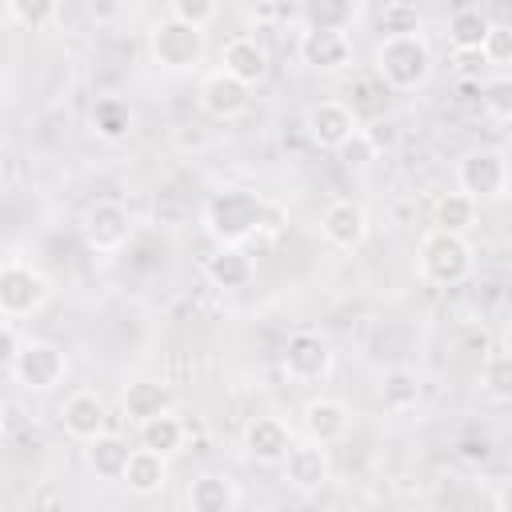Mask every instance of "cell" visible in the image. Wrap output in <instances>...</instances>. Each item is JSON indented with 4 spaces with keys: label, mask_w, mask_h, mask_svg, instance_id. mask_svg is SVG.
Returning <instances> with one entry per match:
<instances>
[{
    "label": "cell",
    "mask_w": 512,
    "mask_h": 512,
    "mask_svg": "<svg viewBox=\"0 0 512 512\" xmlns=\"http://www.w3.org/2000/svg\"><path fill=\"white\" fill-rule=\"evenodd\" d=\"M272 220H276V212L248 188L216 192L204 208V224H208V232L216 236L220 248H244V240L256 236L260 228H276Z\"/></svg>",
    "instance_id": "6da1fadb"
},
{
    "label": "cell",
    "mask_w": 512,
    "mask_h": 512,
    "mask_svg": "<svg viewBox=\"0 0 512 512\" xmlns=\"http://www.w3.org/2000/svg\"><path fill=\"white\" fill-rule=\"evenodd\" d=\"M372 72L384 92H416L432 76V48L416 36H388L372 52Z\"/></svg>",
    "instance_id": "7a4b0ae2"
},
{
    "label": "cell",
    "mask_w": 512,
    "mask_h": 512,
    "mask_svg": "<svg viewBox=\"0 0 512 512\" xmlns=\"http://www.w3.org/2000/svg\"><path fill=\"white\" fill-rule=\"evenodd\" d=\"M416 268L432 288H456L472 276V244L468 236H452L440 228H428L416 248Z\"/></svg>",
    "instance_id": "3957f363"
},
{
    "label": "cell",
    "mask_w": 512,
    "mask_h": 512,
    "mask_svg": "<svg viewBox=\"0 0 512 512\" xmlns=\"http://www.w3.org/2000/svg\"><path fill=\"white\" fill-rule=\"evenodd\" d=\"M148 56L164 72H196L204 64V32L184 28L172 16H160L148 28Z\"/></svg>",
    "instance_id": "277c9868"
},
{
    "label": "cell",
    "mask_w": 512,
    "mask_h": 512,
    "mask_svg": "<svg viewBox=\"0 0 512 512\" xmlns=\"http://www.w3.org/2000/svg\"><path fill=\"white\" fill-rule=\"evenodd\" d=\"M48 276L24 260L0 264V320H28L48 304Z\"/></svg>",
    "instance_id": "5b68a950"
},
{
    "label": "cell",
    "mask_w": 512,
    "mask_h": 512,
    "mask_svg": "<svg viewBox=\"0 0 512 512\" xmlns=\"http://www.w3.org/2000/svg\"><path fill=\"white\" fill-rule=\"evenodd\" d=\"M12 376L28 392H52L68 376L64 348L52 344V340H24L20 352H16V360H12Z\"/></svg>",
    "instance_id": "8992f818"
},
{
    "label": "cell",
    "mask_w": 512,
    "mask_h": 512,
    "mask_svg": "<svg viewBox=\"0 0 512 512\" xmlns=\"http://www.w3.org/2000/svg\"><path fill=\"white\" fill-rule=\"evenodd\" d=\"M460 192L468 200H496L508 188V156L504 148H472L456 168Z\"/></svg>",
    "instance_id": "52a82bcc"
},
{
    "label": "cell",
    "mask_w": 512,
    "mask_h": 512,
    "mask_svg": "<svg viewBox=\"0 0 512 512\" xmlns=\"http://www.w3.org/2000/svg\"><path fill=\"white\" fill-rule=\"evenodd\" d=\"M84 244L92 248V252H100V256H112V252H120L124 244H128V236H132V216H128V208L124 204H116V200H96L88 212H84Z\"/></svg>",
    "instance_id": "ba28073f"
},
{
    "label": "cell",
    "mask_w": 512,
    "mask_h": 512,
    "mask_svg": "<svg viewBox=\"0 0 512 512\" xmlns=\"http://www.w3.org/2000/svg\"><path fill=\"white\" fill-rule=\"evenodd\" d=\"M284 372L296 384L324 380L332 372V348L320 332H292L284 344Z\"/></svg>",
    "instance_id": "9c48e42d"
},
{
    "label": "cell",
    "mask_w": 512,
    "mask_h": 512,
    "mask_svg": "<svg viewBox=\"0 0 512 512\" xmlns=\"http://www.w3.org/2000/svg\"><path fill=\"white\" fill-rule=\"evenodd\" d=\"M280 472H284V480H288L296 492H320V488L332 480L328 448H324V444H312V440H292L288 456L280 460Z\"/></svg>",
    "instance_id": "30bf717a"
},
{
    "label": "cell",
    "mask_w": 512,
    "mask_h": 512,
    "mask_svg": "<svg viewBox=\"0 0 512 512\" xmlns=\"http://www.w3.org/2000/svg\"><path fill=\"white\" fill-rule=\"evenodd\" d=\"M296 52H300V64L316 72H340L352 64V36L340 28H304Z\"/></svg>",
    "instance_id": "8fae6325"
},
{
    "label": "cell",
    "mask_w": 512,
    "mask_h": 512,
    "mask_svg": "<svg viewBox=\"0 0 512 512\" xmlns=\"http://www.w3.org/2000/svg\"><path fill=\"white\" fill-rule=\"evenodd\" d=\"M304 128H308V140H312L316 148L340 152V144H344L352 132H360V120L348 112L344 100H320V104L308 108Z\"/></svg>",
    "instance_id": "7c38bea8"
},
{
    "label": "cell",
    "mask_w": 512,
    "mask_h": 512,
    "mask_svg": "<svg viewBox=\"0 0 512 512\" xmlns=\"http://www.w3.org/2000/svg\"><path fill=\"white\" fill-rule=\"evenodd\" d=\"M60 424H64V432H68L72 440L92 444L96 436L108 432V404H104V396H96L92 388L72 392V396L60 404Z\"/></svg>",
    "instance_id": "4fadbf2b"
},
{
    "label": "cell",
    "mask_w": 512,
    "mask_h": 512,
    "mask_svg": "<svg viewBox=\"0 0 512 512\" xmlns=\"http://www.w3.org/2000/svg\"><path fill=\"white\" fill-rule=\"evenodd\" d=\"M200 108H204V116H212V120H236V116H244L248 112V104H252V88H244L240 80H232L228 72H208L204 80H200Z\"/></svg>",
    "instance_id": "5bb4252c"
},
{
    "label": "cell",
    "mask_w": 512,
    "mask_h": 512,
    "mask_svg": "<svg viewBox=\"0 0 512 512\" xmlns=\"http://www.w3.org/2000/svg\"><path fill=\"white\" fill-rule=\"evenodd\" d=\"M268 48L256 36H232L220 48V72H228L232 80H240L244 88H256L268 76Z\"/></svg>",
    "instance_id": "9a60e30c"
},
{
    "label": "cell",
    "mask_w": 512,
    "mask_h": 512,
    "mask_svg": "<svg viewBox=\"0 0 512 512\" xmlns=\"http://www.w3.org/2000/svg\"><path fill=\"white\" fill-rule=\"evenodd\" d=\"M320 232H324V240H328L332 248L352 252V248H360L364 236H368V212H364L356 200H332V204L324 208V216H320Z\"/></svg>",
    "instance_id": "2e32d148"
},
{
    "label": "cell",
    "mask_w": 512,
    "mask_h": 512,
    "mask_svg": "<svg viewBox=\"0 0 512 512\" xmlns=\"http://www.w3.org/2000/svg\"><path fill=\"white\" fill-rule=\"evenodd\" d=\"M348 428H352V412H348L344 400H336V396H316V400L304 404V432H308L312 444H324V448H328V444L344 440Z\"/></svg>",
    "instance_id": "e0dca14e"
},
{
    "label": "cell",
    "mask_w": 512,
    "mask_h": 512,
    "mask_svg": "<svg viewBox=\"0 0 512 512\" xmlns=\"http://www.w3.org/2000/svg\"><path fill=\"white\" fill-rule=\"evenodd\" d=\"M292 428L280 420V416H256L248 428H244V452L248 460L256 464H280L292 448Z\"/></svg>",
    "instance_id": "ac0fdd59"
},
{
    "label": "cell",
    "mask_w": 512,
    "mask_h": 512,
    "mask_svg": "<svg viewBox=\"0 0 512 512\" xmlns=\"http://www.w3.org/2000/svg\"><path fill=\"white\" fill-rule=\"evenodd\" d=\"M204 276H208L216 288H224V292L244 288V284H252V276H256L252 252H248V248H216V252L204 260Z\"/></svg>",
    "instance_id": "d6986e66"
},
{
    "label": "cell",
    "mask_w": 512,
    "mask_h": 512,
    "mask_svg": "<svg viewBox=\"0 0 512 512\" xmlns=\"http://www.w3.org/2000/svg\"><path fill=\"white\" fill-rule=\"evenodd\" d=\"M120 484H128L132 496H156L168 484V460L156 456V452H148V448H132Z\"/></svg>",
    "instance_id": "ffe728a7"
},
{
    "label": "cell",
    "mask_w": 512,
    "mask_h": 512,
    "mask_svg": "<svg viewBox=\"0 0 512 512\" xmlns=\"http://www.w3.org/2000/svg\"><path fill=\"white\" fill-rule=\"evenodd\" d=\"M188 512H236V484L224 472H200L188 484Z\"/></svg>",
    "instance_id": "44dd1931"
},
{
    "label": "cell",
    "mask_w": 512,
    "mask_h": 512,
    "mask_svg": "<svg viewBox=\"0 0 512 512\" xmlns=\"http://www.w3.org/2000/svg\"><path fill=\"white\" fill-rule=\"evenodd\" d=\"M492 20L480 4H464L448 16V40H452V52H480L484 36H488Z\"/></svg>",
    "instance_id": "7402d4cb"
},
{
    "label": "cell",
    "mask_w": 512,
    "mask_h": 512,
    "mask_svg": "<svg viewBox=\"0 0 512 512\" xmlns=\"http://www.w3.org/2000/svg\"><path fill=\"white\" fill-rule=\"evenodd\" d=\"M128 440H120L116 432H104V436H96L88 448H84V460H88V468L100 476V480H120L124 476V464H128Z\"/></svg>",
    "instance_id": "603a6c76"
},
{
    "label": "cell",
    "mask_w": 512,
    "mask_h": 512,
    "mask_svg": "<svg viewBox=\"0 0 512 512\" xmlns=\"http://www.w3.org/2000/svg\"><path fill=\"white\" fill-rule=\"evenodd\" d=\"M120 404H124V416H128L132 424H144V420L168 412V392H164V384H156V380H132V384L124 388Z\"/></svg>",
    "instance_id": "cb8c5ba5"
},
{
    "label": "cell",
    "mask_w": 512,
    "mask_h": 512,
    "mask_svg": "<svg viewBox=\"0 0 512 512\" xmlns=\"http://www.w3.org/2000/svg\"><path fill=\"white\" fill-rule=\"evenodd\" d=\"M140 428V448H148V452H156V456H172V452H180V444H184V420L180 416H172V412H160V416H152V420H144V424H136Z\"/></svg>",
    "instance_id": "d4e9b609"
},
{
    "label": "cell",
    "mask_w": 512,
    "mask_h": 512,
    "mask_svg": "<svg viewBox=\"0 0 512 512\" xmlns=\"http://www.w3.org/2000/svg\"><path fill=\"white\" fill-rule=\"evenodd\" d=\"M92 132L100 140H124L132 132V108L120 96H100L92 104Z\"/></svg>",
    "instance_id": "484cf974"
},
{
    "label": "cell",
    "mask_w": 512,
    "mask_h": 512,
    "mask_svg": "<svg viewBox=\"0 0 512 512\" xmlns=\"http://www.w3.org/2000/svg\"><path fill=\"white\" fill-rule=\"evenodd\" d=\"M380 404L388 412H408L420 404V376L412 368H388L380 380Z\"/></svg>",
    "instance_id": "4316f807"
},
{
    "label": "cell",
    "mask_w": 512,
    "mask_h": 512,
    "mask_svg": "<svg viewBox=\"0 0 512 512\" xmlns=\"http://www.w3.org/2000/svg\"><path fill=\"white\" fill-rule=\"evenodd\" d=\"M472 220H476V200H468L464 192H444L432 208V228L452 232V236H464Z\"/></svg>",
    "instance_id": "83f0119b"
},
{
    "label": "cell",
    "mask_w": 512,
    "mask_h": 512,
    "mask_svg": "<svg viewBox=\"0 0 512 512\" xmlns=\"http://www.w3.org/2000/svg\"><path fill=\"white\" fill-rule=\"evenodd\" d=\"M420 24H424V16H420V8L408 4V0H388V4L376 12V32H380V40H388V36H416Z\"/></svg>",
    "instance_id": "f1b7e54d"
},
{
    "label": "cell",
    "mask_w": 512,
    "mask_h": 512,
    "mask_svg": "<svg viewBox=\"0 0 512 512\" xmlns=\"http://www.w3.org/2000/svg\"><path fill=\"white\" fill-rule=\"evenodd\" d=\"M4 16H8L12 24H20V28H28V32H40L44 24H52V20L60 16V8L48 4V0H36V4H28V0H8V4H4Z\"/></svg>",
    "instance_id": "f546056e"
},
{
    "label": "cell",
    "mask_w": 512,
    "mask_h": 512,
    "mask_svg": "<svg viewBox=\"0 0 512 512\" xmlns=\"http://www.w3.org/2000/svg\"><path fill=\"white\" fill-rule=\"evenodd\" d=\"M164 16H172V20L184 24V28L204 32V28L220 16V4H216V0H172V4L164 8Z\"/></svg>",
    "instance_id": "4dcf8cb0"
},
{
    "label": "cell",
    "mask_w": 512,
    "mask_h": 512,
    "mask_svg": "<svg viewBox=\"0 0 512 512\" xmlns=\"http://www.w3.org/2000/svg\"><path fill=\"white\" fill-rule=\"evenodd\" d=\"M480 60H484L488 68L504 72V68L512 64V28L492 24V28H488V36H484V44H480Z\"/></svg>",
    "instance_id": "1f68e13d"
},
{
    "label": "cell",
    "mask_w": 512,
    "mask_h": 512,
    "mask_svg": "<svg viewBox=\"0 0 512 512\" xmlns=\"http://www.w3.org/2000/svg\"><path fill=\"white\" fill-rule=\"evenodd\" d=\"M480 380H484V388L496 400H504L512 392V364H508V356L504 352H488L484 364H480Z\"/></svg>",
    "instance_id": "d6a6232c"
},
{
    "label": "cell",
    "mask_w": 512,
    "mask_h": 512,
    "mask_svg": "<svg viewBox=\"0 0 512 512\" xmlns=\"http://www.w3.org/2000/svg\"><path fill=\"white\" fill-rule=\"evenodd\" d=\"M304 16H308V28H340V32H348V20L356 16V8L352 4H308Z\"/></svg>",
    "instance_id": "836d02e7"
},
{
    "label": "cell",
    "mask_w": 512,
    "mask_h": 512,
    "mask_svg": "<svg viewBox=\"0 0 512 512\" xmlns=\"http://www.w3.org/2000/svg\"><path fill=\"white\" fill-rule=\"evenodd\" d=\"M336 156H340L348 168H364V164H372L380 152H376V144L368 140V132L360 128V132H352V136L340 144V152H336Z\"/></svg>",
    "instance_id": "e575fe53"
},
{
    "label": "cell",
    "mask_w": 512,
    "mask_h": 512,
    "mask_svg": "<svg viewBox=\"0 0 512 512\" xmlns=\"http://www.w3.org/2000/svg\"><path fill=\"white\" fill-rule=\"evenodd\" d=\"M484 92H488V96H480V104H484L496 120H508V116H512V104H508V92H512V88H508V80H496V84L484 88Z\"/></svg>",
    "instance_id": "d590c367"
},
{
    "label": "cell",
    "mask_w": 512,
    "mask_h": 512,
    "mask_svg": "<svg viewBox=\"0 0 512 512\" xmlns=\"http://www.w3.org/2000/svg\"><path fill=\"white\" fill-rule=\"evenodd\" d=\"M20 336H16V328L8 324V320H0V368H12V360H16V352H20Z\"/></svg>",
    "instance_id": "8d00e7d4"
},
{
    "label": "cell",
    "mask_w": 512,
    "mask_h": 512,
    "mask_svg": "<svg viewBox=\"0 0 512 512\" xmlns=\"http://www.w3.org/2000/svg\"><path fill=\"white\" fill-rule=\"evenodd\" d=\"M488 452H492L488 440H468V444H464V456H468V460H488Z\"/></svg>",
    "instance_id": "74e56055"
},
{
    "label": "cell",
    "mask_w": 512,
    "mask_h": 512,
    "mask_svg": "<svg viewBox=\"0 0 512 512\" xmlns=\"http://www.w3.org/2000/svg\"><path fill=\"white\" fill-rule=\"evenodd\" d=\"M0 448H4V420H0Z\"/></svg>",
    "instance_id": "f35d334b"
},
{
    "label": "cell",
    "mask_w": 512,
    "mask_h": 512,
    "mask_svg": "<svg viewBox=\"0 0 512 512\" xmlns=\"http://www.w3.org/2000/svg\"><path fill=\"white\" fill-rule=\"evenodd\" d=\"M0 80H4V68H0Z\"/></svg>",
    "instance_id": "ab89813d"
}]
</instances>
